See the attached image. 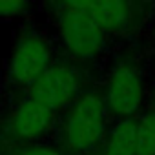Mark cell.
<instances>
[{"mask_svg": "<svg viewBox=\"0 0 155 155\" xmlns=\"http://www.w3.org/2000/svg\"><path fill=\"white\" fill-rule=\"evenodd\" d=\"M84 93L82 73L71 60H55L48 71L26 91V97L40 102L53 113L66 111Z\"/></svg>", "mask_w": 155, "mask_h": 155, "instance_id": "5", "label": "cell"}, {"mask_svg": "<svg viewBox=\"0 0 155 155\" xmlns=\"http://www.w3.org/2000/svg\"><path fill=\"white\" fill-rule=\"evenodd\" d=\"M29 4L28 2H18V0H0V18H18L24 17L29 11Z\"/></svg>", "mask_w": 155, "mask_h": 155, "instance_id": "11", "label": "cell"}, {"mask_svg": "<svg viewBox=\"0 0 155 155\" xmlns=\"http://www.w3.org/2000/svg\"><path fill=\"white\" fill-rule=\"evenodd\" d=\"M137 155H155V106L137 117Z\"/></svg>", "mask_w": 155, "mask_h": 155, "instance_id": "9", "label": "cell"}, {"mask_svg": "<svg viewBox=\"0 0 155 155\" xmlns=\"http://www.w3.org/2000/svg\"><path fill=\"white\" fill-rule=\"evenodd\" d=\"M60 46L73 62H95L108 48V35L82 9L81 2L51 4Z\"/></svg>", "mask_w": 155, "mask_h": 155, "instance_id": "2", "label": "cell"}, {"mask_svg": "<svg viewBox=\"0 0 155 155\" xmlns=\"http://www.w3.org/2000/svg\"><path fill=\"white\" fill-rule=\"evenodd\" d=\"M97 155H137V117L115 120Z\"/></svg>", "mask_w": 155, "mask_h": 155, "instance_id": "8", "label": "cell"}, {"mask_svg": "<svg viewBox=\"0 0 155 155\" xmlns=\"http://www.w3.org/2000/svg\"><path fill=\"white\" fill-rule=\"evenodd\" d=\"M110 113L101 91L86 90L60 119V148L68 155H91L99 151L110 126Z\"/></svg>", "mask_w": 155, "mask_h": 155, "instance_id": "1", "label": "cell"}, {"mask_svg": "<svg viewBox=\"0 0 155 155\" xmlns=\"http://www.w3.org/2000/svg\"><path fill=\"white\" fill-rule=\"evenodd\" d=\"M81 6L108 37L128 33L135 22L133 4L130 2H122V0H90V2H81Z\"/></svg>", "mask_w": 155, "mask_h": 155, "instance_id": "7", "label": "cell"}, {"mask_svg": "<svg viewBox=\"0 0 155 155\" xmlns=\"http://www.w3.org/2000/svg\"><path fill=\"white\" fill-rule=\"evenodd\" d=\"M102 99L115 120L135 119L144 106L146 86L139 64L131 58H119L110 68L102 84Z\"/></svg>", "mask_w": 155, "mask_h": 155, "instance_id": "3", "label": "cell"}, {"mask_svg": "<svg viewBox=\"0 0 155 155\" xmlns=\"http://www.w3.org/2000/svg\"><path fill=\"white\" fill-rule=\"evenodd\" d=\"M9 155H68L60 146L33 142V144H15L9 150Z\"/></svg>", "mask_w": 155, "mask_h": 155, "instance_id": "10", "label": "cell"}, {"mask_svg": "<svg viewBox=\"0 0 155 155\" xmlns=\"http://www.w3.org/2000/svg\"><path fill=\"white\" fill-rule=\"evenodd\" d=\"M57 113L42 106L40 102L24 97L11 110L6 122V135L15 144H33L40 142L51 128L55 126Z\"/></svg>", "mask_w": 155, "mask_h": 155, "instance_id": "6", "label": "cell"}, {"mask_svg": "<svg viewBox=\"0 0 155 155\" xmlns=\"http://www.w3.org/2000/svg\"><path fill=\"white\" fill-rule=\"evenodd\" d=\"M53 62V48L48 37L37 28H24L15 38L8 60V81L11 86L28 91Z\"/></svg>", "mask_w": 155, "mask_h": 155, "instance_id": "4", "label": "cell"}]
</instances>
